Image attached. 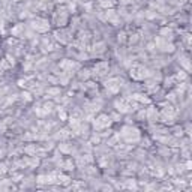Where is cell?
<instances>
[{"mask_svg": "<svg viewBox=\"0 0 192 192\" xmlns=\"http://www.w3.org/2000/svg\"><path fill=\"white\" fill-rule=\"evenodd\" d=\"M80 77H81V78H84V80H87L89 77H90V74H89V71H81Z\"/></svg>", "mask_w": 192, "mask_h": 192, "instance_id": "ac0fdd59", "label": "cell"}, {"mask_svg": "<svg viewBox=\"0 0 192 192\" xmlns=\"http://www.w3.org/2000/svg\"><path fill=\"white\" fill-rule=\"evenodd\" d=\"M182 65L186 68V71H191V68H189V60H188V57H183L182 59Z\"/></svg>", "mask_w": 192, "mask_h": 192, "instance_id": "9a60e30c", "label": "cell"}, {"mask_svg": "<svg viewBox=\"0 0 192 192\" xmlns=\"http://www.w3.org/2000/svg\"><path fill=\"white\" fill-rule=\"evenodd\" d=\"M159 35L164 38V39H171L173 38V30L171 29H168V27H164V29H161V32H159Z\"/></svg>", "mask_w": 192, "mask_h": 192, "instance_id": "9c48e42d", "label": "cell"}, {"mask_svg": "<svg viewBox=\"0 0 192 192\" xmlns=\"http://www.w3.org/2000/svg\"><path fill=\"white\" fill-rule=\"evenodd\" d=\"M111 117L108 114H99V116L93 120V129L95 131H102V129H107V128L111 126Z\"/></svg>", "mask_w": 192, "mask_h": 192, "instance_id": "7a4b0ae2", "label": "cell"}, {"mask_svg": "<svg viewBox=\"0 0 192 192\" xmlns=\"http://www.w3.org/2000/svg\"><path fill=\"white\" fill-rule=\"evenodd\" d=\"M48 95H59L60 93V89H50V90H47Z\"/></svg>", "mask_w": 192, "mask_h": 192, "instance_id": "2e32d148", "label": "cell"}, {"mask_svg": "<svg viewBox=\"0 0 192 192\" xmlns=\"http://www.w3.org/2000/svg\"><path fill=\"white\" fill-rule=\"evenodd\" d=\"M32 29L36 30V32H39V33H45L50 29V23L45 18H39V17H38V18H35L32 21Z\"/></svg>", "mask_w": 192, "mask_h": 192, "instance_id": "3957f363", "label": "cell"}, {"mask_svg": "<svg viewBox=\"0 0 192 192\" xmlns=\"http://www.w3.org/2000/svg\"><path fill=\"white\" fill-rule=\"evenodd\" d=\"M63 168L68 170V171L74 170V164H72V161H71V159H66V161H65V164H63Z\"/></svg>", "mask_w": 192, "mask_h": 192, "instance_id": "8fae6325", "label": "cell"}, {"mask_svg": "<svg viewBox=\"0 0 192 192\" xmlns=\"http://www.w3.org/2000/svg\"><path fill=\"white\" fill-rule=\"evenodd\" d=\"M12 36H21V33H24V24H17L15 27L11 29Z\"/></svg>", "mask_w": 192, "mask_h": 192, "instance_id": "ba28073f", "label": "cell"}, {"mask_svg": "<svg viewBox=\"0 0 192 192\" xmlns=\"http://www.w3.org/2000/svg\"><path fill=\"white\" fill-rule=\"evenodd\" d=\"M57 2H59V3H69L71 0H57Z\"/></svg>", "mask_w": 192, "mask_h": 192, "instance_id": "44dd1931", "label": "cell"}, {"mask_svg": "<svg viewBox=\"0 0 192 192\" xmlns=\"http://www.w3.org/2000/svg\"><path fill=\"white\" fill-rule=\"evenodd\" d=\"M113 5H114L113 0H101V2H99V6L104 8V9H111Z\"/></svg>", "mask_w": 192, "mask_h": 192, "instance_id": "30bf717a", "label": "cell"}, {"mask_svg": "<svg viewBox=\"0 0 192 192\" xmlns=\"http://www.w3.org/2000/svg\"><path fill=\"white\" fill-rule=\"evenodd\" d=\"M59 119H60V120H63V122L68 120V114H66V111L63 110V108H60V110H59Z\"/></svg>", "mask_w": 192, "mask_h": 192, "instance_id": "7c38bea8", "label": "cell"}, {"mask_svg": "<svg viewBox=\"0 0 192 192\" xmlns=\"http://www.w3.org/2000/svg\"><path fill=\"white\" fill-rule=\"evenodd\" d=\"M131 99H134L135 102H140V104H150V98L144 93H134Z\"/></svg>", "mask_w": 192, "mask_h": 192, "instance_id": "8992f818", "label": "cell"}, {"mask_svg": "<svg viewBox=\"0 0 192 192\" xmlns=\"http://www.w3.org/2000/svg\"><path fill=\"white\" fill-rule=\"evenodd\" d=\"M57 180H59V183H62L63 186H66V185L71 183V177L66 176V174H63V173H60V174H57Z\"/></svg>", "mask_w": 192, "mask_h": 192, "instance_id": "52a82bcc", "label": "cell"}, {"mask_svg": "<svg viewBox=\"0 0 192 192\" xmlns=\"http://www.w3.org/2000/svg\"><path fill=\"white\" fill-rule=\"evenodd\" d=\"M6 60L9 62V65H11V66H14V65H15V59L12 57V56H9V54H8V56H6Z\"/></svg>", "mask_w": 192, "mask_h": 192, "instance_id": "e0dca14e", "label": "cell"}, {"mask_svg": "<svg viewBox=\"0 0 192 192\" xmlns=\"http://www.w3.org/2000/svg\"><path fill=\"white\" fill-rule=\"evenodd\" d=\"M63 71H66V72H69V71H72V69H77V68H80V65L78 63H75V62H71V60H68V59H65L63 62H60V65H59Z\"/></svg>", "mask_w": 192, "mask_h": 192, "instance_id": "5b68a950", "label": "cell"}, {"mask_svg": "<svg viewBox=\"0 0 192 192\" xmlns=\"http://www.w3.org/2000/svg\"><path fill=\"white\" fill-rule=\"evenodd\" d=\"M41 2H47V0H41Z\"/></svg>", "mask_w": 192, "mask_h": 192, "instance_id": "7402d4cb", "label": "cell"}, {"mask_svg": "<svg viewBox=\"0 0 192 192\" xmlns=\"http://www.w3.org/2000/svg\"><path fill=\"white\" fill-rule=\"evenodd\" d=\"M119 41H122V42L125 41V33H122V35H119Z\"/></svg>", "mask_w": 192, "mask_h": 192, "instance_id": "ffe728a7", "label": "cell"}, {"mask_svg": "<svg viewBox=\"0 0 192 192\" xmlns=\"http://www.w3.org/2000/svg\"><path fill=\"white\" fill-rule=\"evenodd\" d=\"M8 68H12V66L9 65V62H8L6 59H3L2 62H0V69H3V71H5V69H8Z\"/></svg>", "mask_w": 192, "mask_h": 192, "instance_id": "4fadbf2b", "label": "cell"}, {"mask_svg": "<svg viewBox=\"0 0 192 192\" xmlns=\"http://www.w3.org/2000/svg\"><path fill=\"white\" fill-rule=\"evenodd\" d=\"M5 171H6V168H5V165L2 164V165H0V174H3Z\"/></svg>", "mask_w": 192, "mask_h": 192, "instance_id": "d6986e66", "label": "cell"}, {"mask_svg": "<svg viewBox=\"0 0 192 192\" xmlns=\"http://www.w3.org/2000/svg\"><path fill=\"white\" fill-rule=\"evenodd\" d=\"M108 68H110L108 62H98L96 65H95V68H93V74H96V75H105V72H108Z\"/></svg>", "mask_w": 192, "mask_h": 192, "instance_id": "277c9868", "label": "cell"}, {"mask_svg": "<svg viewBox=\"0 0 192 192\" xmlns=\"http://www.w3.org/2000/svg\"><path fill=\"white\" fill-rule=\"evenodd\" d=\"M21 96H23V99H24V101L32 102V95H30L29 92H23V93H21Z\"/></svg>", "mask_w": 192, "mask_h": 192, "instance_id": "5bb4252c", "label": "cell"}, {"mask_svg": "<svg viewBox=\"0 0 192 192\" xmlns=\"http://www.w3.org/2000/svg\"><path fill=\"white\" fill-rule=\"evenodd\" d=\"M122 137L125 138L126 143H137V141H140V138H141L140 131L137 128H132V126H125L122 129Z\"/></svg>", "mask_w": 192, "mask_h": 192, "instance_id": "6da1fadb", "label": "cell"}]
</instances>
